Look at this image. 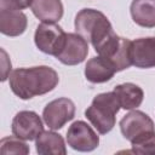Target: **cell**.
Instances as JSON below:
<instances>
[{"label":"cell","instance_id":"3","mask_svg":"<svg viewBox=\"0 0 155 155\" xmlns=\"http://www.w3.org/2000/svg\"><path fill=\"white\" fill-rule=\"evenodd\" d=\"M120 103L114 92L97 94L91 105L85 110V116L101 134L110 132L116 122V114L120 110Z\"/></svg>","mask_w":155,"mask_h":155},{"label":"cell","instance_id":"10","mask_svg":"<svg viewBox=\"0 0 155 155\" xmlns=\"http://www.w3.org/2000/svg\"><path fill=\"white\" fill-rule=\"evenodd\" d=\"M132 65L142 69L155 67V38H139L131 41Z\"/></svg>","mask_w":155,"mask_h":155},{"label":"cell","instance_id":"17","mask_svg":"<svg viewBox=\"0 0 155 155\" xmlns=\"http://www.w3.org/2000/svg\"><path fill=\"white\" fill-rule=\"evenodd\" d=\"M30 149L27 145V143L23 142V139L16 137V136H10L5 137L0 142V153L1 154H21V155H27L29 154Z\"/></svg>","mask_w":155,"mask_h":155},{"label":"cell","instance_id":"13","mask_svg":"<svg viewBox=\"0 0 155 155\" xmlns=\"http://www.w3.org/2000/svg\"><path fill=\"white\" fill-rule=\"evenodd\" d=\"M30 8L34 16L45 23L58 22L64 12L61 0H31Z\"/></svg>","mask_w":155,"mask_h":155},{"label":"cell","instance_id":"6","mask_svg":"<svg viewBox=\"0 0 155 155\" xmlns=\"http://www.w3.org/2000/svg\"><path fill=\"white\" fill-rule=\"evenodd\" d=\"M122 136L131 143L148 133L155 132L154 121L150 116L140 110H132L120 120Z\"/></svg>","mask_w":155,"mask_h":155},{"label":"cell","instance_id":"11","mask_svg":"<svg viewBox=\"0 0 155 155\" xmlns=\"http://www.w3.org/2000/svg\"><path fill=\"white\" fill-rule=\"evenodd\" d=\"M115 73L117 71L114 64L102 56L88 59L85 65V78L92 84L107 82L114 76Z\"/></svg>","mask_w":155,"mask_h":155},{"label":"cell","instance_id":"19","mask_svg":"<svg viewBox=\"0 0 155 155\" xmlns=\"http://www.w3.org/2000/svg\"><path fill=\"white\" fill-rule=\"evenodd\" d=\"M31 5V0H1V6L4 8L8 10H16L21 11Z\"/></svg>","mask_w":155,"mask_h":155},{"label":"cell","instance_id":"12","mask_svg":"<svg viewBox=\"0 0 155 155\" xmlns=\"http://www.w3.org/2000/svg\"><path fill=\"white\" fill-rule=\"evenodd\" d=\"M28 19L22 11L0 7V31L7 36L22 35L27 29Z\"/></svg>","mask_w":155,"mask_h":155},{"label":"cell","instance_id":"15","mask_svg":"<svg viewBox=\"0 0 155 155\" xmlns=\"http://www.w3.org/2000/svg\"><path fill=\"white\" fill-rule=\"evenodd\" d=\"M35 148L40 155H65L67 148L63 137L53 131H44L35 139Z\"/></svg>","mask_w":155,"mask_h":155},{"label":"cell","instance_id":"2","mask_svg":"<svg viewBox=\"0 0 155 155\" xmlns=\"http://www.w3.org/2000/svg\"><path fill=\"white\" fill-rule=\"evenodd\" d=\"M74 27L78 34L92 44L96 52L115 35L107 16L93 8L80 10L75 16Z\"/></svg>","mask_w":155,"mask_h":155},{"label":"cell","instance_id":"18","mask_svg":"<svg viewBox=\"0 0 155 155\" xmlns=\"http://www.w3.org/2000/svg\"><path fill=\"white\" fill-rule=\"evenodd\" d=\"M132 153L136 154H155V132L148 133L132 143Z\"/></svg>","mask_w":155,"mask_h":155},{"label":"cell","instance_id":"4","mask_svg":"<svg viewBox=\"0 0 155 155\" xmlns=\"http://www.w3.org/2000/svg\"><path fill=\"white\" fill-rule=\"evenodd\" d=\"M67 33L56 23H45L42 22L36 27L35 34H34V41L36 47L51 56H57L64 42H65Z\"/></svg>","mask_w":155,"mask_h":155},{"label":"cell","instance_id":"1","mask_svg":"<svg viewBox=\"0 0 155 155\" xmlns=\"http://www.w3.org/2000/svg\"><path fill=\"white\" fill-rule=\"evenodd\" d=\"M59 78L54 69L47 65L15 69L8 76L12 92L21 99H30L51 92L58 85Z\"/></svg>","mask_w":155,"mask_h":155},{"label":"cell","instance_id":"8","mask_svg":"<svg viewBox=\"0 0 155 155\" xmlns=\"http://www.w3.org/2000/svg\"><path fill=\"white\" fill-rule=\"evenodd\" d=\"M11 130L13 136L23 140H34L44 132V124L35 111L22 110L13 117Z\"/></svg>","mask_w":155,"mask_h":155},{"label":"cell","instance_id":"9","mask_svg":"<svg viewBox=\"0 0 155 155\" xmlns=\"http://www.w3.org/2000/svg\"><path fill=\"white\" fill-rule=\"evenodd\" d=\"M88 54L87 41L78 33H67L65 42L56 58L65 65H76L85 61Z\"/></svg>","mask_w":155,"mask_h":155},{"label":"cell","instance_id":"20","mask_svg":"<svg viewBox=\"0 0 155 155\" xmlns=\"http://www.w3.org/2000/svg\"><path fill=\"white\" fill-rule=\"evenodd\" d=\"M2 53V74H1V81H5L10 76V70H11V62L7 59V54L4 50H1Z\"/></svg>","mask_w":155,"mask_h":155},{"label":"cell","instance_id":"5","mask_svg":"<svg viewBox=\"0 0 155 155\" xmlns=\"http://www.w3.org/2000/svg\"><path fill=\"white\" fill-rule=\"evenodd\" d=\"M75 116V104L71 99L61 97L51 101L42 110V119L51 130L62 128Z\"/></svg>","mask_w":155,"mask_h":155},{"label":"cell","instance_id":"14","mask_svg":"<svg viewBox=\"0 0 155 155\" xmlns=\"http://www.w3.org/2000/svg\"><path fill=\"white\" fill-rule=\"evenodd\" d=\"M113 92L116 94L120 107L125 110H132L138 108L144 98L143 90L138 85L132 82L120 84L114 87Z\"/></svg>","mask_w":155,"mask_h":155},{"label":"cell","instance_id":"7","mask_svg":"<svg viewBox=\"0 0 155 155\" xmlns=\"http://www.w3.org/2000/svg\"><path fill=\"white\" fill-rule=\"evenodd\" d=\"M67 142L70 148L78 151H92L99 144V137L85 121L73 122L67 131Z\"/></svg>","mask_w":155,"mask_h":155},{"label":"cell","instance_id":"16","mask_svg":"<svg viewBox=\"0 0 155 155\" xmlns=\"http://www.w3.org/2000/svg\"><path fill=\"white\" fill-rule=\"evenodd\" d=\"M130 11L136 24L143 28L155 27V0H133Z\"/></svg>","mask_w":155,"mask_h":155}]
</instances>
